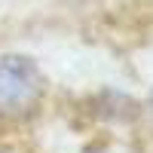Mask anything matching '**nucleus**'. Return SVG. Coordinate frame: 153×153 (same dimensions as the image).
Returning <instances> with one entry per match:
<instances>
[{
  "label": "nucleus",
  "mask_w": 153,
  "mask_h": 153,
  "mask_svg": "<svg viewBox=\"0 0 153 153\" xmlns=\"http://www.w3.org/2000/svg\"><path fill=\"white\" fill-rule=\"evenodd\" d=\"M43 71L28 55H0V117H25L43 101Z\"/></svg>",
  "instance_id": "1"
}]
</instances>
